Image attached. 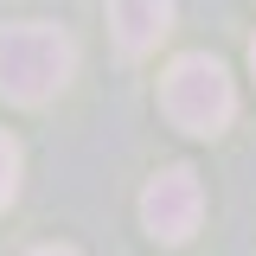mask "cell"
<instances>
[{
    "instance_id": "cell-5",
    "label": "cell",
    "mask_w": 256,
    "mask_h": 256,
    "mask_svg": "<svg viewBox=\"0 0 256 256\" xmlns=\"http://www.w3.org/2000/svg\"><path fill=\"white\" fill-rule=\"evenodd\" d=\"M13 192H20V141L0 128V212L13 205Z\"/></svg>"
},
{
    "instance_id": "cell-1",
    "label": "cell",
    "mask_w": 256,
    "mask_h": 256,
    "mask_svg": "<svg viewBox=\"0 0 256 256\" xmlns=\"http://www.w3.org/2000/svg\"><path fill=\"white\" fill-rule=\"evenodd\" d=\"M77 70V45L64 26L45 20H20V26H0V96L6 102H52Z\"/></svg>"
},
{
    "instance_id": "cell-4",
    "label": "cell",
    "mask_w": 256,
    "mask_h": 256,
    "mask_svg": "<svg viewBox=\"0 0 256 256\" xmlns=\"http://www.w3.org/2000/svg\"><path fill=\"white\" fill-rule=\"evenodd\" d=\"M109 32H116V45L128 58L154 52L173 32V0H109Z\"/></svg>"
},
{
    "instance_id": "cell-3",
    "label": "cell",
    "mask_w": 256,
    "mask_h": 256,
    "mask_svg": "<svg viewBox=\"0 0 256 256\" xmlns=\"http://www.w3.org/2000/svg\"><path fill=\"white\" fill-rule=\"evenodd\" d=\"M205 218V186H198V173L192 166H160L148 192H141V224H148V237L160 244H186L192 230Z\"/></svg>"
},
{
    "instance_id": "cell-2",
    "label": "cell",
    "mask_w": 256,
    "mask_h": 256,
    "mask_svg": "<svg viewBox=\"0 0 256 256\" xmlns=\"http://www.w3.org/2000/svg\"><path fill=\"white\" fill-rule=\"evenodd\" d=\"M160 116L180 128V134H224L230 116H237V84L218 58L205 52H186V58L166 64L160 77Z\"/></svg>"
},
{
    "instance_id": "cell-7",
    "label": "cell",
    "mask_w": 256,
    "mask_h": 256,
    "mask_svg": "<svg viewBox=\"0 0 256 256\" xmlns=\"http://www.w3.org/2000/svg\"><path fill=\"white\" fill-rule=\"evenodd\" d=\"M250 77H256V38H250Z\"/></svg>"
},
{
    "instance_id": "cell-6",
    "label": "cell",
    "mask_w": 256,
    "mask_h": 256,
    "mask_svg": "<svg viewBox=\"0 0 256 256\" xmlns=\"http://www.w3.org/2000/svg\"><path fill=\"white\" fill-rule=\"evenodd\" d=\"M32 256H77V250H64V244H45V250H32Z\"/></svg>"
}]
</instances>
